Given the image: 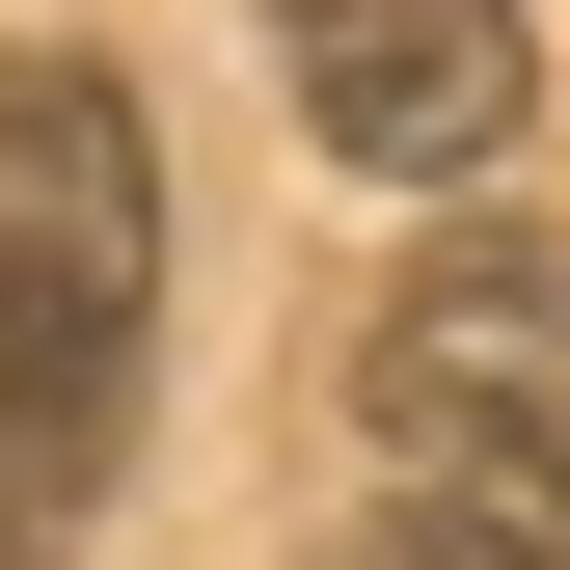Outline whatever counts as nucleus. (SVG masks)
<instances>
[{
  "instance_id": "3",
  "label": "nucleus",
  "mask_w": 570,
  "mask_h": 570,
  "mask_svg": "<svg viewBox=\"0 0 570 570\" xmlns=\"http://www.w3.org/2000/svg\"><path fill=\"white\" fill-rule=\"evenodd\" d=\"M272 82H299V136L381 164V190H489V164L543 136L517 0H272Z\"/></svg>"
},
{
  "instance_id": "1",
  "label": "nucleus",
  "mask_w": 570,
  "mask_h": 570,
  "mask_svg": "<svg viewBox=\"0 0 570 570\" xmlns=\"http://www.w3.org/2000/svg\"><path fill=\"white\" fill-rule=\"evenodd\" d=\"M353 570H570V299L543 245H462L381 299V517Z\"/></svg>"
},
{
  "instance_id": "2",
  "label": "nucleus",
  "mask_w": 570,
  "mask_h": 570,
  "mask_svg": "<svg viewBox=\"0 0 570 570\" xmlns=\"http://www.w3.org/2000/svg\"><path fill=\"white\" fill-rule=\"evenodd\" d=\"M136 353H164V136L109 55H0V407L109 462Z\"/></svg>"
},
{
  "instance_id": "4",
  "label": "nucleus",
  "mask_w": 570,
  "mask_h": 570,
  "mask_svg": "<svg viewBox=\"0 0 570 570\" xmlns=\"http://www.w3.org/2000/svg\"><path fill=\"white\" fill-rule=\"evenodd\" d=\"M82 489H109L82 435H28V407H0V570H55V543H82Z\"/></svg>"
}]
</instances>
